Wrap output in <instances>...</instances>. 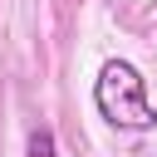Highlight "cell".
Segmentation results:
<instances>
[{
  "label": "cell",
  "mask_w": 157,
  "mask_h": 157,
  "mask_svg": "<svg viewBox=\"0 0 157 157\" xmlns=\"http://www.w3.org/2000/svg\"><path fill=\"white\" fill-rule=\"evenodd\" d=\"M93 108H98L103 123H113L123 132H152L157 128V108L147 98V78L128 59H108L98 69V78H93Z\"/></svg>",
  "instance_id": "obj_1"
},
{
  "label": "cell",
  "mask_w": 157,
  "mask_h": 157,
  "mask_svg": "<svg viewBox=\"0 0 157 157\" xmlns=\"http://www.w3.org/2000/svg\"><path fill=\"white\" fill-rule=\"evenodd\" d=\"M25 157H54V132H49V128H29Z\"/></svg>",
  "instance_id": "obj_2"
}]
</instances>
